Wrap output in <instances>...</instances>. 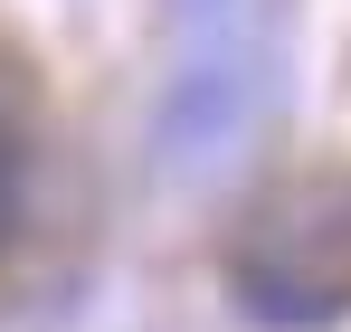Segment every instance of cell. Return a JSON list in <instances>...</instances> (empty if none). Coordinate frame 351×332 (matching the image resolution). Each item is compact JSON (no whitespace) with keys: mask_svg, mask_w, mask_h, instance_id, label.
<instances>
[{"mask_svg":"<svg viewBox=\"0 0 351 332\" xmlns=\"http://www.w3.org/2000/svg\"><path fill=\"white\" fill-rule=\"evenodd\" d=\"M285 86V0H162L152 152L171 180H219Z\"/></svg>","mask_w":351,"mask_h":332,"instance_id":"1","label":"cell"}]
</instances>
